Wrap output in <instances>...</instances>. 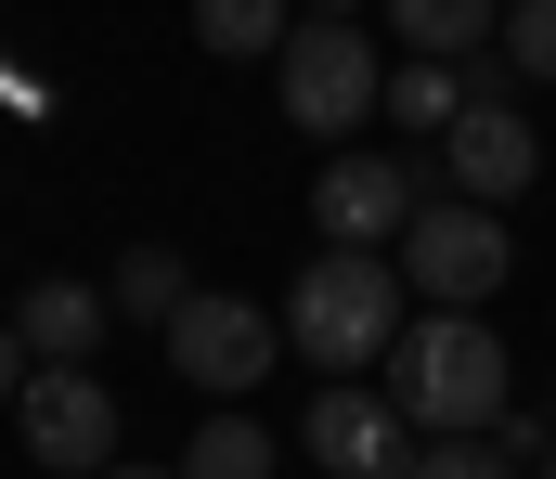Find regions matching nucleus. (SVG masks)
<instances>
[{
    "mask_svg": "<svg viewBox=\"0 0 556 479\" xmlns=\"http://www.w3.org/2000/svg\"><path fill=\"white\" fill-rule=\"evenodd\" d=\"M505 389H518V363H505V337L479 312H427L389 350V402H402V428H427V441H492L518 415Z\"/></svg>",
    "mask_w": 556,
    "mask_h": 479,
    "instance_id": "nucleus-1",
    "label": "nucleus"
},
{
    "mask_svg": "<svg viewBox=\"0 0 556 479\" xmlns=\"http://www.w3.org/2000/svg\"><path fill=\"white\" fill-rule=\"evenodd\" d=\"M285 337L311 350V376H363L402 350V273L376 247H324L298 286H285Z\"/></svg>",
    "mask_w": 556,
    "mask_h": 479,
    "instance_id": "nucleus-2",
    "label": "nucleus"
},
{
    "mask_svg": "<svg viewBox=\"0 0 556 479\" xmlns=\"http://www.w3.org/2000/svg\"><path fill=\"white\" fill-rule=\"evenodd\" d=\"M273 91H285V117H298L311 143H337V130H363V117L389 104V65L363 52L350 13H311V26L273 52Z\"/></svg>",
    "mask_w": 556,
    "mask_h": 479,
    "instance_id": "nucleus-3",
    "label": "nucleus"
},
{
    "mask_svg": "<svg viewBox=\"0 0 556 479\" xmlns=\"http://www.w3.org/2000/svg\"><path fill=\"white\" fill-rule=\"evenodd\" d=\"M13 428H26V454H39L52 479H104L117 467V402H104L91 363H39L26 402H13Z\"/></svg>",
    "mask_w": 556,
    "mask_h": 479,
    "instance_id": "nucleus-4",
    "label": "nucleus"
},
{
    "mask_svg": "<svg viewBox=\"0 0 556 479\" xmlns=\"http://www.w3.org/2000/svg\"><path fill=\"white\" fill-rule=\"evenodd\" d=\"M273 350H285V324L260 312V299H220V286H207V299L168 312V363H181L207 402H247V389L273 376Z\"/></svg>",
    "mask_w": 556,
    "mask_h": 479,
    "instance_id": "nucleus-5",
    "label": "nucleus"
},
{
    "mask_svg": "<svg viewBox=\"0 0 556 479\" xmlns=\"http://www.w3.org/2000/svg\"><path fill=\"white\" fill-rule=\"evenodd\" d=\"M402 273H415V299H440V312H479V299L518 273V260H505V207H466V194H453V207H415V260H402Z\"/></svg>",
    "mask_w": 556,
    "mask_h": 479,
    "instance_id": "nucleus-6",
    "label": "nucleus"
},
{
    "mask_svg": "<svg viewBox=\"0 0 556 479\" xmlns=\"http://www.w3.org/2000/svg\"><path fill=\"white\" fill-rule=\"evenodd\" d=\"M311 467L324 479H402L415 467V428H402V402L389 389H363V376H337V389H311Z\"/></svg>",
    "mask_w": 556,
    "mask_h": 479,
    "instance_id": "nucleus-7",
    "label": "nucleus"
},
{
    "mask_svg": "<svg viewBox=\"0 0 556 479\" xmlns=\"http://www.w3.org/2000/svg\"><path fill=\"white\" fill-rule=\"evenodd\" d=\"M440 168L466 181V207H505V194H531V168H544V143H531V117L505 104V91H479L453 130H440Z\"/></svg>",
    "mask_w": 556,
    "mask_h": 479,
    "instance_id": "nucleus-8",
    "label": "nucleus"
},
{
    "mask_svg": "<svg viewBox=\"0 0 556 479\" xmlns=\"http://www.w3.org/2000/svg\"><path fill=\"white\" fill-rule=\"evenodd\" d=\"M311 220H324V247L415 234V168H389V156H337L324 181H311Z\"/></svg>",
    "mask_w": 556,
    "mask_h": 479,
    "instance_id": "nucleus-9",
    "label": "nucleus"
},
{
    "mask_svg": "<svg viewBox=\"0 0 556 479\" xmlns=\"http://www.w3.org/2000/svg\"><path fill=\"white\" fill-rule=\"evenodd\" d=\"M13 337H26V363H91V350H104V299L52 273V286H26V312H13Z\"/></svg>",
    "mask_w": 556,
    "mask_h": 479,
    "instance_id": "nucleus-10",
    "label": "nucleus"
},
{
    "mask_svg": "<svg viewBox=\"0 0 556 479\" xmlns=\"http://www.w3.org/2000/svg\"><path fill=\"white\" fill-rule=\"evenodd\" d=\"M389 26H402V52L453 65V52H479V39L505 26V0H389Z\"/></svg>",
    "mask_w": 556,
    "mask_h": 479,
    "instance_id": "nucleus-11",
    "label": "nucleus"
},
{
    "mask_svg": "<svg viewBox=\"0 0 556 479\" xmlns=\"http://www.w3.org/2000/svg\"><path fill=\"white\" fill-rule=\"evenodd\" d=\"M273 467H285V441L260 415H233V402H220V415L194 428V454H181V479H273Z\"/></svg>",
    "mask_w": 556,
    "mask_h": 479,
    "instance_id": "nucleus-12",
    "label": "nucleus"
},
{
    "mask_svg": "<svg viewBox=\"0 0 556 479\" xmlns=\"http://www.w3.org/2000/svg\"><path fill=\"white\" fill-rule=\"evenodd\" d=\"M479 91H492V78H466V65H427V52H415V65H389V117H402V130H453Z\"/></svg>",
    "mask_w": 556,
    "mask_h": 479,
    "instance_id": "nucleus-13",
    "label": "nucleus"
},
{
    "mask_svg": "<svg viewBox=\"0 0 556 479\" xmlns=\"http://www.w3.org/2000/svg\"><path fill=\"white\" fill-rule=\"evenodd\" d=\"M194 39H207V52H247V65H273L298 26H285V0H194Z\"/></svg>",
    "mask_w": 556,
    "mask_h": 479,
    "instance_id": "nucleus-14",
    "label": "nucleus"
},
{
    "mask_svg": "<svg viewBox=\"0 0 556 479\" xmlns=\"http://www.w3.org/2000/svg\"><path fill=\"white\" fill-rule=\"evenodd\" d=\"M104 299H117V312H142V324H168V312H181V299H194V273H181V260H168V247H130V260H117V286H104Z\"/></svg>",
    "mask_w": 556,
    "mask_h": 479,
    "instance_id": "nucleus-15",
    "label": "nucleus"
},
{
    "mask_svg": "<svg viewBox=\"0 0 556 479\" xmlns=\"http://www.w3.org/2000/svg\"><path fill=\"white\" fill-rule=\"evenodd\" d=\"M492 52H505L518 78H556V0H505V26H492Z\"/></svg>",
    "mask_w": 556,
    "mask_h": 479,
    "instance_id": "nucleus-16",
    "label": "nucleus"
},
{
    "mask_svg": "<svg viewBox=\"0 0 556 479\" xmlns=\"http://www.w3.org/2000/svg\"><path fill=\"white\" fill-rule=\"evenodd\" d=\"M402 479H518V454H505V441H415Z\"/></svg>",
    "mask_w": 556,
    "mask_h": 479,
    "instance_id": "nucleus-17",
    "label": "nucleus"
},
{
    "mask_svg": "<svg viewBox=\"0 0 556 479\" xmlns=\"http://www.w3.org/2000/svg\"><path fill=\"white\" fill-rule=\"evenodd\" d=\"M0 402H26V337L0 324Z\"/></svg>",
    "mask_w": 556,
    "mask_h": 479,
    "instance_id": "nucleus-18",
    "label": "nucleus"
},
{
    "mask_svg": "<svg viewBox=\"0 0 556 479\" xmlns=\"http://www.w3.org/2000/svg\"><path fill=\"white\" fill-rule=\"evenodd\" d=\"M104 479H181V467H130V454H117V467H104Z\"/></svg>",
    "mask_w": 556,
    "mask_h": 479,
    "instance_id": "nucleus-19",
    "label": "nucleus"
},
{
    "mask_svg": "<svg viewBox=\"0 0 556 479\" xmlns=\"http://www.w3.org/2000/svg\"><path fill=\"white\" fill-rule=\"evenodd\" d=\"M311 13H350V0H311Z\"/></svg>",
    "mask_w": 556,
    "mask_h": 479,
    "instance_id": "nucleus-20",
    "label": "nucleus"
},
{
    "mask_svg": "<svg viewBox=\"0 0 556 479\" xmlns=\"http://www.w3.org/2000/svg\"><path fill=\"white\" fill-rule=\"evenodd\" d=\"M544 479H556V467H544Z\"/></svg>",
    "mask_w": 556,
    "mask_h": 479,
    "instance_id": "nucleus-21",
    "label": "nucleus"
}]
</instances>
